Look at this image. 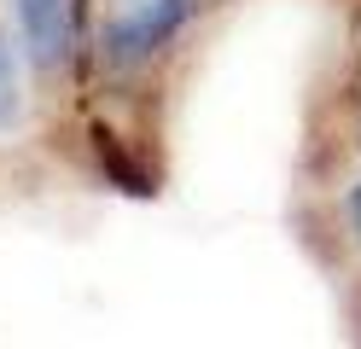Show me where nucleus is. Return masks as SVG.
I'll return each instance as SVG.
<instances>
[{"label": "nucleus", "mask_w": 361, "mask_h": 349, "mask_svg": "<svg viewBox=\"0 0 361 349\" xmlns=\"http://www.w3.org/2000/svg\"><path fill=\"white\" fill-rule=\"evenodd\" d=\"M187 18H192V0H128V6L105 23V64L111 70H134V64L157 59Z\"/></svg>", "instance_id": "f257e3e1"}, {"label": "nucleus", "mask_w": 361, "mask_h": 349, "mask_svg": "<svg viewBox=\"0 0 361 349\" xmlns=\"http://www.w3.org/2000/svg\"><path fill=\"white\" fill-rule=\"evenodd\" d=\"M18 41L35 70H64L82 41V0H12Z\"/></svg>", "instance_id": "f03ea898"}, {"label": "nucleus", "mask_w": 361, "mask_h": 349, "mask_svg": "<svg viewBox=\"0 0 361 349\" xmlns=\"http://www.w3.org/2000/svg\"><path fill=\"white\" fill-rule=\"evenodd\" d=\"M94 146H99V169H105V180H117L123 192H134V198H152L157 186H152V169H140L123 146H117V134L111 128H94Z\"/></svg>", "instance_id": "7ed1b4c3"}, {"label": "nucleus", "mask_w": 361, "mask_h": 349, "mask_svg": "<svg viewBox=\"0 0 361 349\" xmlns=\"http://www.w3.org/2000/svg\"><path fill=\"white\" fill-rule=\"evenodd\" d=\"M18 123V70H12V47L0 35V134Z\"/></svg>", "instance_id": "20e7f679"}, {"label": "nucleus", "mask_w": 361, "mask_h": 349, "mask_svg": "<svg viewBox=\"0 0 361 349\" xmlns=\"http://www.w3.org/2000/svg\"><path fill=\"white\" fill-rule=\"evenodd\" d=\"M344 209H350V227H355V239H361V186H350V198H344Z\"/></svg>", "instance_id": "39448f33"}]
</instances>
